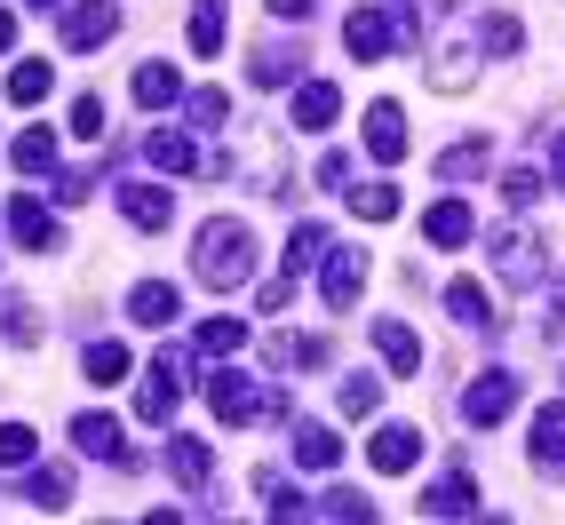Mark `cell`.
<instances>
[{"label": "cell", "instance_id": "1", "mask_svg": "<svg viewBox=\"0 0 565 525\" xmlns=\"http://www.w3.org/2000/svg\"><path fill=\"white\" fill-rule=\"evenodd\" d=\"M192 279H200V287H215V294H239V287L255 279V232H247L239 215H215V223H200Z\"/></svg>", "mask_w": 565, "mask_h": 525}, {"label": "cell", "instance_id": "2", "mask_svg": "<svg viewBox=\"0 0 565 525\" xmlns=\"http://www.w3.org/2000/svg\"><path fill=\"white\" fill-rule=\"evenodd\" d=\"M207 406H215V422H263V415H279L287 422V390H255V374H232V366H215L207 374Z\"/></svg>", "mask_w": 565, "mask_h": 525}, {"label": "cell", "instance_id": "3", "mask_svg": "<svg viewBox=\"0 0 565 525\" xmlns=\"http://www.w3.org/2000/svg\"><path fill=\"white\" fill-rule=\"evenodd\" d=\"M398 41H414V0H398V9H351L343 17V49L359 64H383Z\"/></svg>", "mask_w": 565, "mask_h": 525}, {"label": "cell", "instance_id": "4", "mask_svg": "<svg viewBox=\"0 0 565 525\" xmlns=\"http://www.w3.org/2000/svg\"><path fill=\"white\" fill-rule=\"evenodd\" d=\"M510 406H518V374L494 366V374H478V383L462 390V422L470 430H494V422H510Z\"/></svg>", "mask_w": 565, "mask_h": 525}, {"label": "cell", "instance_id": "5", "mask_svg": "<svg viewBox=\"0 0 565 525\" xmlns=\"http://www.w3.org/2000/svg\"><path fill=\"white\" fill-rule=\"evenodd\" d=\"M486 255H494L502 287H542V255H534V239H525L518 223H502V232L486 239Z\"/></svg>", "mask_w": 565, "mask_h": 525}, {"label": "cell", "instance_id": "6", "mask_svg": "<svg viewBox=\"0 0 565 525\" xmlns=\"http://www.w3.org/2000/svg\"><path fill=\"white\" fill-rule=\"evenodd\" d=\"M72 446L96 454V462H111V470H136V446H128V430L111 415H81V422H72Z\"/></svg>", "mask_w": 565, "mask_h": 525}, {"label": "cell", "instance_id": "7", "mask_svg": "<svg viewBox=\"0 0 565 525\" xmlns=\"http://www.w3.org/2000/svg\"><path fill=\"white\" fill-rule=\"evenodd\" d=\"M111 32H120V9H111V0H81V9H64V49H72V56L104 49Z\"/></svg>", "mask_w": 565, "mask_h": 525}, {"label": "cell", "instance_id": "8", "mask_svg": "<svg viewBox=\"0 0 565 525\" xmlns=\"http://www.w3.org/2000/svg\"><path fill=\"white\" fill-rule=\"evenodd\" d=\"M175 398H183V358H152V374H143V390H136V415L143 422H168L175 415Z\"/></svg>", "mask_w": 565, "mask_h": 525}, {"label": "cell", "instance_id": "9", "mask_svg": "<svg viewBox=\"0 0 565 525\" xmlns=\"http://www.w3.org/2000/svg\"><path fill=\"white\" fill-rule=\"evenodd\" d=\"M366 462L383 470V478H406L414 462H423V430H414V422H383L374 446H366Z\"/></svg>", "mask_w": 565, "mask_h": 525}, {"label": "cell", "instance_id": "10", "mask_svg": "<svg viewBox=\"0 0 565 525\" xmlns=\"http://www.w3.org/2000/svg\"><path fill=\"white\" fill-rule=\"evenodd\" d=\"M175 311H183V287L175 279H136L128 287V319L136 326H175Z\"/></svg>", "mask_w": 565, "mask_h": 525}, {"label": "cell", "instance_id": "11", "mask_svg": "<svg viewBox=\"0 0 565 525\" xmlns=\"http://www.w3.org/2000/svg\"><path fill=\"white\" fill-rule=\"evenodd\" d=\"M319 287H327V303H334V311H351V303H359V287H366V255H359V247H327Z\"/></svg>", "mask_w": 565, "mask_h": 525}, {"label": "cell", "instance_id": "12", "mask_svg": "<svg viewBox=\"0 0 565 525\" xmlns=\"http://www.w3.org/2000/svg\"><path fill=\"white\" fill-rule=\"evenodd\" d=\"M143 160H152L160 175H200V168H207L200 143L183 136V128H152V136H143Z\"/></svg>", "mask_w": 565, "mask_h": 525}, {"label": "cell", "instance_id": "13", "mask_svg": "<svg viewBox=\"0 0 565 525\" xmlns=\"http://www.w3.org/2000/svg\"><path fill=\"white\" fill-rule=\"evenodd\" d=\"M366 152L383 160V168L406 160V111H398L391 96H383V104H366Z\"/></svg>", "mask_w": 565, "mask_h": 525}, {"label": "cell", "instance_id": "14", "mask_svg": "<svg viewBox=\"0 0 565 525\" xmlns=\"http://www.w3.org/2000/svg\"><path fill=\"white\" fill-rule=\"evenodd\" d=\"M120 215L136 223V232H168V223H175V200L160 192V183H120Z\"/></svg>", "mask_w": 565, "mask_h": 525}, {"label": "cell", "instance_id": "15", "mask_svg": "<svg viewBox=\"0 0 565 525\" xmlns=\"http://www.w3.org/2000/svg\"><path fill=\"white\" fill-rule=\"evenodd\" d=\"M374 351H383L391 374H406V383H414V366H423V334H414L406 319H374Z\"/></svg>", "mask_w": 565, "mask_h": 525}, {"label": "cell", "instance_id": "16", "mask_svg": "<svg viewBox=\"0 0 565 525\" xmlns=\"http://www.w3.org/2000/svg\"><path fill=\"white\" fill-rule=\"evenodd\" d=\"M9 239H17V247H32V255H49V247H56V215L32 200V192H24V200H9Z\"/></svg>", "mask_w": 565, "mask_h": 525}, {"label": "cell", "instance_id": "17", "mask_svg": "<svg viewBox=\"0 0 565 525\" xmlns=\"http://www.w3.org/2000/svg\"><path fill=\"white\" fill-rule=\"evenodd\" d=\"M423 239H430V247H470V239H478V215H470L462 200H438V207L423 215Z\"/></svg>", "mask_w": 565, "mask_h": 525}, {"label": "cell", "instance_id": "18", "mask_svg": "<svg viewBox=\"0 0 565 525\" xmlns=\"http://www.w3.org/2000/svg\"><path fill=\"white\" fill-rule=\"evenodd\" d=\"M446 311H455L462 326H486V334L502 326V311H494V294H486L478 279H446Z\"/></svg>", "mask_w": 565, "mask_h": 525}, {"label": "cell", "instance_id": "19", "mask_svg": "<svg viewBox=\"0 0 565 525\" xmlns=\"http://www.w3.org/2000/svg\"><path fill=\"white\" fill-rule=\"evenodd\" d=\"M232 41V9L223 0H192V56H223Z\"/></svg>", "mask_w": 565, "mask_h": 525}, {"label": "cell", "instance_id": "20", "mask_svg": "<svg viewBox=\"0 0 565 525\" xmlns=\"http://www.w3.org/2000/svg\"><path fill=\"white\" fill-rule=\"evenodd\" d=\"M334 111H343V96H334V81H303L295 88V128H334Z\"/></svg>", "mask_w": 565, "mask_h": 525}, {"label": "cell", "instance_id": "21", "mask_svg": "<svg viewBox=\"0 0 565 525\" xmlns=\"http://www.w3.org/2000/svg\"><path fill=\"white\" fill-rule=\"evenodd\" d=\"M49 334V319L24 303V294H0V343H17V351H32Z\"/></svg>", "mask_w": 565, "mask_h": 525}, {"label": "cell", "instance_id": "22", "mask_svg": "<svg viewBox=\"0 0 565 525\" xmlns=\"http://www.w3.org/2000/svg\"><path fill=\"white\" fill-rule=\"evenodd\" d=\"M295 462H303V470H334V462H343V438H334L327 422H295Z\"/></svg>", "mask_w": 565, "mask_h": 525}, {"label": "cell", "instance_id": "23", "mask_svg": "<svg viewBox=\"0 0 565 525\" xmlns=\"http://www.w3.org/2000/svg\"><path fill=\"white\" fill-rule=\"evenodd\" d=\"M136 104H143V111L183 104V72H175V64H143V72H136Z\"/></svg>", "mask_w": 565, "mask_h": 525}, {"label": "cell", "instance_id": "24", "mask_svg": "<svg viewBox=\"0 0 565 525\" xmlns=\"http://www.w3.org/2000/svg\"><path fill=\"white\" fill-rule=\"evenodd\" d=\"M263 358H271V366L287 374V366H327L334 351L319 343V334H271V343H263Z\"/></svg>", "mask_w": 565, "mask_h": 525}, {"label": "cell", "instance_id": "25", "mask_svg": "<svg viewBox=\"0 0 565 525\" xmlns=\"http://www.w3.org/2000/svg\"><path fill=\"white\" fill-rule=\"evenodd\" d=\"M168 470H175V485H207V470H215V454H207V438H168Z\"/></svg>", "mask_w": 565, "mask_h": 525}, {"label": "cell", "instance_id": "26", "mask_svg": "<svg viewBox=\"0 0 565 525\" xmlns=\"http://www.w3.org/2000/svg\"><path fill=\"white\" fill-rule=\"evenodd\" d=\"M24 502H32V510H72V470H56V462L32 470V462H24Z\"/></svg>", "mask_w": 565, "mask_h": 525}, {"label": "cell", "instance_id": "27", "mask_svg": "<svg viewBox=\"0 0 565 525\" xmlns=\"http://www.w3.org/2000/svg\"><path fill=\"white\" fill-rule=\"evenodd\" d=\"M534 462L542 470H565V398L534 415Z\"/></svg>", "mask_w": 565, "mask_h": 525}, {"label": "cell", "instance_id": "28", "mask_svg": "<svg viewBox=\"0 0 565 525\" xmlns=\"http://www.w3.org/2000/svg\"><path fill=\"white\" fill-rule=\"evenodd\" d=\"M423 510L430 517H478V485L470 478H438L430 494H423Z\"/></svg>", "mask_w": 565, "mask_h": 525}, {"label": "cell", "instance_id": "29", "mask_svg": "<svg viewBox=\"0 0 565 525\" xmlns=\"http://www.w3.org/2000/svg\"><path fill=\"white\" fill-rule=\"evenodd\" d=\"M470 81H478L470 49H462V41H455V49H438V64H430V88H438V96H462Z\"/></svg>", "mask_w": 565, "mask_h": 525}, {"label": "cell", "instance_id": "30", "mask_svg": "<svg viewBox=\"0 0 565 525\" xmlns=\"http://www.w3.org/2000/svg\"><path fill=\"white\" fill-rule=\"evenodd\" d=\"M9 160H17L24 175H56V136H49V128H24V136L9 143Z\"/></svg>", "mask_w": 565, "mask_h": 525}, {"label": "cell", "instance_id": "31", "mask_svg": "<svg viewBox=\"0 0 565 525\" xmlns=\"http://www.w3.org/2000/svg\"><path fill=\"white\" fill-rule=\"evenodd\" d=\"M343 200H351L359 223H391V215H398V183H351Z\"/></svg>", "mask_w": 565, "mask_h": 525}, {"label": "cell", "instance_id": "32", "mask_svg": "<svg viewBox=\"0 0 565 525\" xmlns=\"http://www.w3.org/2000/svg\"><path fill=\"white\" fill-rule=\"evenodd\" d=\"M81 374H88L96 390H111V383H128V351H120V343H88V351H81Z\"/></svg>", "mask_w": 565, "mask_h": 525}, {"label": "cell", "instance_id": "33", "mask_svg": "<svg viewBox=\"0 0 565 525\" xmlns=\"http://www.w3.org/2000/svg\"><path fill=\"white\" fill-rule=\"evenodd\" d=\"M486 136H470V143H455V152H438V183H470V175H486Z\"/></svg>", "mask_w": 565, "mask_h": 525}, {"label": "cell", "instance_id": "34", "mask_svg": "<svg viewBox=\"0 0 565 525\" xmlns=\"http://www.w3.org/2000/svg\"><path fill=\"white\" fill-rule=\"evenodd\" d=\"M303 262H327V223H295V239H287V262H279V271H287V279H303Z\"/></svg>", "mask_w": 565, "mask_h": 525}, {"label": "cell", "instance_id": "35", "mask_svg": "<svg viewBox=\"0 0 565 525\" xmlns=\"http://www.w3.org/2000/svg\"><path fill=\"white\" fill-rule=\"evenodd\" d=\"M295 72H303V56H295V49H255V64H247V81H255V88H287Z\"/></svg>", "mask_w": 565, "mask_h": 525}, {"label": "cell", "instance_id": "36", "mask_svg": "<svg viewBox=\"0 0 565 525\" xmlns=\"http://www.w3.org/2000/svg\"><path fill=\"white\" fill-rule=\"evenodd\" d=\"M334 406L359 422V415H374V406H383V383H374V374H343V383H334Z\"/></svg>", "mask_w": 565, "mask_h": 525}, {"label": "cell", "instance_id": "37", "mask_svg": "<svg viewBox=\"0 0 565 525\" xmlns=\"http://www.w3.org/2000/svg\"><path fill=\"white\" fill-rule=\"evenodd\" d=\"M49 88H56V72H49V64H17V72H9V104H24V111H32V104H49Z\"/></svg>", "mask_w": 565, "mask_h": 525}, {"label": "cell", "instance_id": "38", "mask_svg": "<svg viewBox=\"0 0 565 525\" xmlns=\"http://www.w3.org/2000/svg\"><path fill=\"white\" fill-rule=\"evenodd\" d=\"M183 111H192V128L223 136V120H232V96H223V88H192V96H183Z\"/></svg>", "mask_w": 565, "mask_h": 525}, {"label": "cell", "instance_id": "39", "mask_svg": "<svg viewBox=\"0 0 565 525\" xmlns=\"http://www.w3.org/2000/svg\"><path fill=\"white\" fill-rule=\"evenodd\" d=\"M200 351H207V358L247 351V319H207V326H200Z\"/></svg>", "mask_w": 565, "mask_h": 525}, {"label": "cell", "instance_id": "40", "mask_svg": "<svg viewBox=\"0 0 565 525\" xmlns=\"http://www.w3.org/2000/svg\"><path fill=\"white\" fill-rule=\"evenodd\" d=\"M32 454H41V438H32V422H0V470H24Z\"/></svg>", "mask_w": 565, "mask_h": 525}, {"label": "cell", "instance_id": "41", "mask_svg": "<svg viewBox=\"0 0 565 525\" xmlns=\"http://www.w3.org/2000/svg\"><path fill=\"white\" fill-rule=\"evenodd\" d=\"M478 41H486V56H518V49H525V24H518V17H486Z\"/></svg>", "mask_w": 565, "mask_h": 525}, {"label": "cell", "instance_id": "42", "mask_svg": "<svg viewBox=\"0 0 565 525\" xmlns=\"http://www.w3.org/2000/svg\"><path fill=\"white\" fill-rule=\"evenodd\" d=\"M311 517H351V525H366V517H374V502H366V494H343V485H334V494H319V502H311Z\"/></svg>", "mask_w": 565, "mask_h": 525}, {"label": "cell", "instance_id": "43", "mask_svg": "<svg viewBox=\"0 0 565 525\" xmlns=\"http://www.w3.org/2000/svg\"><path fill=\"white\" fill-rule=\"evenodd\" d=\"M502 200H510V215H525V207L542 200V168H510L502 175Z\"/></svg>", "mask_w": 565, "mask_h": 525}, {"label": "cell", "instance_id": "44", "mask_svg": "<svg viewBox=\"0 0 565 525\" xmlns=\"http://www.w3.org/2000/svg\"><path fill=\"white\" fill-rule=\"evenodd\" d=\"M72 136H88V143L104 136V96H96V88H88V96H72Z\"/></svg>", "mask_w": 565, "mask_h": 525}, {"label": "cell", "instance_id": "45", "mask_svg": "<svg viewBox=\"0 0 565 525\" xmlns=\"http://www.w3.org/2000/svg\"><path fill=\"white\" fill-rule=\"evenodd\" d=\"M88 192H96V175H81V168H64V175H56V207H81Z\"/></svg>", "mask_w": 565, "mask_h": 525}, {"label": "cell", "instance_id": "46", "mask_svg": "<svg viewBox=\"0 0 565 525\" xmlns=\"http://www.w3.org/2000/svg\"><path fill=\"white\" fill-rule=\"evenodd\" d=\"M319 183H327V192H351V160L327 152V160H319Z\"/></svg>", "mask_w": 565, "mask_h": 525}, {"label": "cell", "instance_id": "47", "mask_svg": "<svg viewBox=\"0 0 565 525\" xmlns=\"http://www.w3.org/2000/svg\"><path fill=\"white\" fill-rule=\"evenodd\" d=\"M287 303H295V279H287V271H279V279H271V287H263V311H287Z\"/></svg>", "mask_w": 565, "mask_h": 525}, {"label": "cell", "instance_id": "48", "mask_svg": "<svg viewBox=\"0 0 565 525\" xmlns=\"http://www.w3.org/2000/svg\"><path fill=\"white\" fill-rule=\"evenodd\" d=\"M271 17H279V24H303V17H311V0H271Z\"/></svg>", "mask_w": 565, "mask_h": 525}, {"label": "cell", "instance_id": "49", "mask_svg": "<svg viewBox=\"0 0 565 525\" xmlns=\"http://www.w3.org/2000/svg\"><path fill=\"white\" fill-rule=\"evenodd\" d=\"M550 168H557V192H565V128H557V143H550Z\"/></svg>", "mask_w": 565, "mask_h": 525}, {"label": "cell", "instance_id": "50", "mask_svg": "<svg viewBox=\"0 0 565 525\" xmlns=\"http://www.w3.org/2000/svg\"><path fill=\"white\" fill-rule=\"evenodd\" d=\"M9 49H17V17H9V9H0V56H9Z\"/></svg>", "mask_w": 565, "mask_h": 525}, {"label": "cell", "instance_id": "51", "mask_svg": "<svg viewBox=\"0 0 565 525\" xmlns=\"http://www.w3.org/2000/svg\"><path fill=\"white\" fill-rule=\"evenodd\" d=\"M557 319H565V279H557Z\"/></svg>", "mask_w": 565, "mask_h": 525}, {"label": "cell", "instance_id": "52", "mask_svg": "<svg viewBox=\"0 0 565 525\" xmlns=\"http://www.w3.org/2000/svg\"><path fill=\"white\" fill-rule=\"evenodd\" d=\"M32 9H56V0H32Z\"/></svg>", "mask_w": 565, "mask_h": 525}]
</instances>
